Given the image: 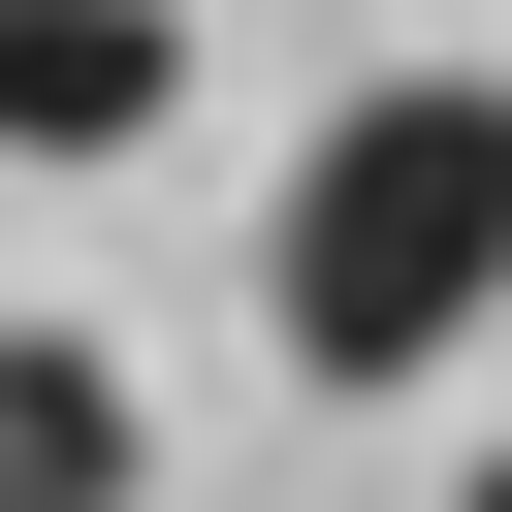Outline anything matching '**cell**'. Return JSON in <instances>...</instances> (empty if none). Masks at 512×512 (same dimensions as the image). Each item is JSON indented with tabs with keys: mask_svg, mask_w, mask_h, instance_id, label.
<instances>
[{
	"mask_svg": "<svg viewBox=\"0 0 512 512\" xmlns=\"http://www.w3.org/2000/svg\"><path fill=\"white\" fill-rule=\"evenodd\" d=\"M128 480H160L128 352H96V320H0V512H128Z\"/></svg>",
	"mask_w": 512,
	"mask_h": 512,
	"instance_id": "cell-3",
	"label": "cell"
},
{
	"mask_svg": "<svg viewBox=\"0 0 512 512\" xmlns=\"http://www.w3.org/2000/svg\"><path fill=\"white\" fill-rule=\"evenodd\" d=\"M256 320H288V384H448L480 320H512V64H384V96H320L288 128V192H256Z\"/></svg>",
	"mask_w": 512,
	"mask_h": 512,
	"instance_id": "cell-1",
	"label": "cell"
},
{
	"mask_svg": "<svg viewBox=\"0 0 512 512\" xmlns=\"http://www.w3.org/2000/svg\"><path fill=\"white\" fill-rule=\"evenodd\" d=\"M480 512H512V448H480Z\"/></svg>",
	"mask_w": 512,
	"mask_h": 512,
	"instance_id": "cell-4",
	"label": "cell"
},
{
	"mask_svg": "<svg viewBox=\"0 0 512 512\" xmlns=\"http://www.w3.org/2000/svg\"><path fill=\"white\" fill-rule=\"evenodd\" d=\"M192 96V0H0V160H128Z\"/></svg>",
	"mask_w": 512,
	"mask_h": 512,
	"instance_id": "cell-2",
	"label": "cell"
}]
</instances>
